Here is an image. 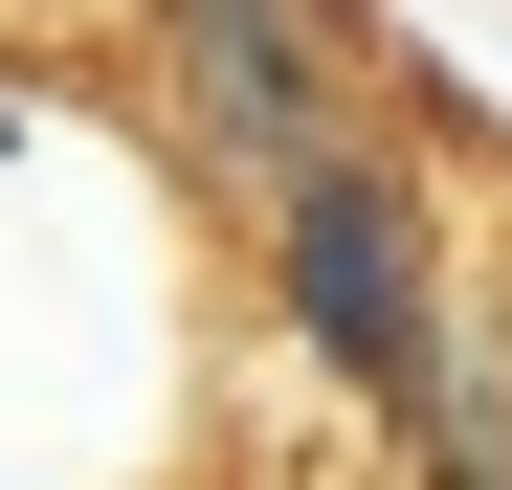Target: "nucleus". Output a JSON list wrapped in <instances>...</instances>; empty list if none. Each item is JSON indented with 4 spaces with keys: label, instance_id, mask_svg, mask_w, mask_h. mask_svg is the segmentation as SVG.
Segmentation results:
<instances>
[{
    "label": "nucleus",
    "instance_id": "obj_2",
    "mask_svg": "<svg viewBox=\"0 0 512 490\" xmlns=\"http://www.w3.org/2000/svg\"><path fill=\"white\" fill-rule=\"evenodd\" d=\"M156 23V112L201 179H290L312 134H357V90H401L379 0H134Z\"/></svg>",
    "mask_w": 512,
    "mask_h": 490
},
{
    "label": "nucleus",
    "instance_id": "obj_1",
    "mask_svg": "<svg viewBox=\"0 0 512 490\" xmlns=\"http://www.w3.org/2000/svg\"><path fill=\"white\" fill-rule=\"evenodd\" d=\"M245 201H268V312H290V357L401 446V401H423V357H446V312H468V268H446V179L357 112V134H312L290 179H245Z\"/></svg>",
    "mask_w": 512,
    "mask_h": 490
},
{
    "label": "nucleus",
    "instance_id": "obj_3",
    "mask_svg": "<svg viewBox=\"0 0 512 490\" xmlns=\"http://www.w3.org/2000/svg\"><path fill=\"white\" fill-rule=\"evenodd\" d=\"M0 156H23V67H0Z\"/></svg>",
    "mask_w": 512,
    "mask_h": 490
}]
</instances>
